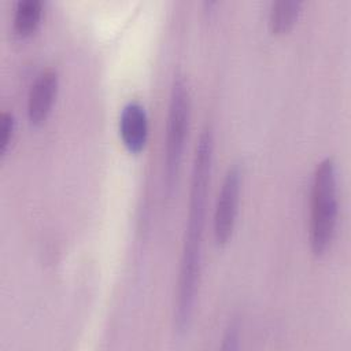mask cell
<instances>
[{"mask_svg": "<svg viewBox=\"0 0 351 351\" xmlns=\"http://www.w3.org/2000/svg\"><path fill=\"white\" fill-rule=\"evenodd\" d=\"M303 3L299 0L274 1L269 11V29L273 34L288 33L302 14Z\"/></svg>", "mask_w": 351, "mask_h": 351, "instance_id": "52a82bcc", "label": "cell"}, {"mask_svg": "<svg viewBox=\"0 0 351 351\" xmlns=\"http://www.w3.org/2000/svg\"><path fill=\"white\" fill-rule=\"evenodd\" d=\"M191 122V96L188 85L182 75L176 74L169 97L167 122H166V140H165V159H163V182L165 192L171 196L182 158L185 144L189 132Z\"/></svg>", "mask_w": 351, "mask_h": 351, "instance_id": "3957f363", "label": "cell"}, {"mask_svg": "<svg viewBox=\"0 0 351 351\" xmlns=\"http://www.w3.org/2000/svg\"><path fill=\"white\" fill-rule=\"evenodd\" d=\"M59 89V75L55 69L43 70L33 81L27 95V119L32 126L43 125L53 107Z\"/></svg>", "mask_w": 351, "mask_h": 351, "instance_id": "5b68a950", "label": "cell"}, {"mask_svg": "<svg viewBox=\"0 0 351 351\" xmlns=\"http://www.w3.org/2000/svg\"><path fill=\"white\" fill-rule=\"evenodd\" d=\"M119 136L130 154H140L148 140V115L143 104L129 101L119 115Z\"/></svg>", "mask_w": 351, "mask_h": 351, "instance_id": "8992f818", "label": "cell"}, {"mask_svg": "<svg viewBox=\"0 0 351 351\" xmlns=\"http://www.w3.org/2000/svg\"><path fill=\"white\" fill-rule=\"evenodd\" d=\"M241 182L243 173L240 166L232 165L223 177L214 210L213 232L218 247L226 245L233 236L239 213Z\"/></svg>", "mask_w": 351, "mask_h": 351, "instance_id": "277c9868", "label": "cell"}, {"mask_svg": "<svg viewBox=\"0 0 351 351\" xmlns=\"http://www.w3.org/2000/svg\"><path fill=\"white\" fill-rule=\"evenodd\" d=\"M15 132L14 115L8 111H3L0 115V155L5 156Z\"/></svg>", "mask_w": 351, "mask_h": 351, "instance_id": "9c48e42d", "label": "cell"}, {"mask_svg": "<svg viewBox=\"0 0 351 351\" xmlns=\"http://www.w3.org/2000/svg\"><path fill=\"white\" fill-rule=\"evenodd\" d=\"M214 134L204 128L199 136L191 173L189 208L182 239L177 292L174 302V330L182 335L188 330L199 292L202 273V247L206 223L207 195L213 170Z\"/></svg>", "mask_w": 351, "mask_h": 351, "instance_id": "6da1fadb", "label": "cell"}, {"mask_svg": "<svg viewBox=\"0 0 351 351\" xmlns=\"http://www.w3.org/2000/svg\"><path fill=\"white\" fill-rule=\"evenodd\" d=\"M337 171L332 158L322 159L313 176L308 240L314 256L319 258L329 250L337 223Z\"/></svg>", "mask_w": 351, "mask_h": 351, "instance_id": "7a4b0ae2", "label": "cell"}, {"mask_svg": "<svg viewBox=\"0 0 351 351\" xmlns=\"http://www.w3.org/2000/svg\"><path fill=\"white\" fill-rule=\"evenodd\" d=\"M43 3L40 0H19L14 12V32L19 37L32 36L40 26Z\"/></svg>", "mask_w": 351, "mask_h": 351, "instance_id": "ba28073f", "label": "cell"}]
</instances>
